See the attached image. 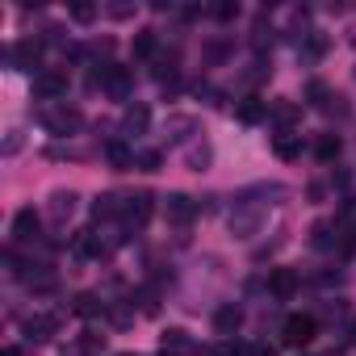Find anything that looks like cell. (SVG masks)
Instances as JSON below:
<instances>
[{"label":"cell","instance_id":"1","mask_svg":"<svg viewBox=\"0 0 356 356\" xmlns=\"http://www.w3.org/2000/svg\"><path fill=\"white\" fill-rule=\"evenodd\" d=\"M38 122H42L55 138H67V134H76V130L84 126V113H80L76 105H47V109L38 113Z\"/></svg>","mask_w":356,"mask_h":356},{"label":"cell","instance_id":"2","mask_svg":"<svg viewBox=\"0 0 356 356\" xmlns=\"http://www.w3.org/2000/svg\"><path fill=\"white\" fill-rule=\"evenodd\" d=\"M314 335H318V318H314V314H289L285 327H281V339H285L289 348H306Z\"/></svg>","mask_w":356,"mask_h":356},{"label":"cell","instance_id":"3","mask_svg":"<svg viewBox=\"0 0 356 356\" xmlns=\"http://www.w3.org/2000/svg\"><path fill=\"white\" fill-rule=\"evenodd\" d=\"M163 218L176 222V227H189V222L197 218V202H193L189 193H168V197H163Z\"/></svg>","mask_w":356,"mask_h":356},{"label":"cell","instance_id":"4","mask_svg":"<svg viewBox=\"0 0 356 356\" xmlns=\"http://www.w3.org/2000/svg\"><path fill=\"white\" fill-rule=\"evenodd\" d=\"M101 88H105L109 97L126 101V97L134 92V76H130V67H113V63H105V67H101Z\"/></svg>","mask_w":356,"mask_h":356},{"label":"cell","instance_id":"5","mask_svg":"<svg viewBox=\"0 0 356 356\" xmlns=\"http://www.w3.org/2000/svg\"><path fill=\"white\" fill-rule=\"evenodd\" d=\"M151 193H130L126 197V206H122V222H126V231H138V227H147V218H151Z\"/></svg>","mask_w":356,"mask_h":356},{"label":"cell","instance_id":"6","mask_svg":"<svg viewBox=\"0 0 356 356\" xmlns=\"http://www.w3.org/2000/svg\"><path fill=\"white\" fill-rule=\"evenodd\" d=\"M63 92H67V76H63V72H38V76H34V97H38V101H51V105H55Z\"/></svg>","mask_w":356,"mask_h":356},{"label":"cell","instance_id":"7","mask_svg":"<svg viewBox=\"0 0 356 356\" xmlns=\"http://www.w3.org/2000/svg\"><path fill=\"white\" fill-rule=\"evenodd\" d=\"M38 59H42V42H34V38H26V42L9 47V63H13L17 72H34V67H38Z\"/></svg>","mask_w":356,"mask_h":356},{"label":"cell","instance_id":"8","mask_svg":"<svg viewBox=\"0 0 356 356\" xmlns=\"http://www.w3.org/2000/svg\"><path fill=\"white\" fill-rule=\"evenodd\" d=\"M59 323H63V314H34V318H26V339L47 343V339L59 331Z\"/></svg>","mask_w":356,"mask_h":356},{"label":"cell","instance_id":"9","mask_svg":"<svg viewBox=\"0 0 356 356\" xmlns=\"http://www.w3.org/2000/svg\"><path fill=\"white\" fill-rule=\"evenodd\" d=\"M38 227H42V218H38L30 206L13 214V239H17V243H34V239H38Z\"/></svg>","mask_w":356,"mask_h":356},{"label":"cell","instance_id":"10","mask_svg":"<svg viewBox=\"0 0 356 356\" xmlns=\"http://www.w3.org/2000/svg\"><path fill=\"white\" fill-rule=\"evenodd\" d=\"M239 327H243V310L235 306V302H227V306H218L214 310V331L227 339V335H239Z\"/></svg>","mask_w":356,"mask_h":356},{"label":"cell","instance_id":"11","mask_svg":"<svg viewBox=\"0 0 356 356\" xmlns=\"http://www.w3.org/2000/svg\"><path fill=\"white\" fill-rule=\"evenodd\" d=\"M268 293L281 298V302H289V298L298 293V273H293V268H273V277H268Z\"/></svg>","mask_w":356,"mask_h":356},{"label":"cell","instance_id":"12","mask_svg":"<svg viewBox=\"0 0 356 356\" xmlns=\"http://www.w3.org/2000/svg\"><path fill=\"white\" fill-rule=\"evenodd\" d=\"M268 118L281 126V134H289V126L302 122V109H298L293 101H273V105H268Z\"/></svg>","mask_w":356,"mask_h":356},{"label":"cell","instance_id":"13","mask_svg":"<svg viewBox=\"0 0 356 356\" xmlns=\"http://www.w3.org/2000/svg\"><path fill=\"white\" fill-rule=\"evenodd\" d=\"M298 55H302V63H318V59L327 55V38H323L318 30L302 34V42H298Z\"/></svg>","mask_w":356,"mask_h":356},{"label":"cell","instance_id":"14","mask_svg":"<svg viewBox=\"0 0 356 356\" xmlns=\"http://www.w3.org/2000/svg\"><path fill=\"white\" fill-rule=\"evenodd\" d=\"M235 118H239L243 126H260V122L268 118V101H260V97H248V101H239Z\"/></svg>","mask_w":356,"mask_h":356},{"label":"cell","instance_id":"15","mask_svg":"<svg viewBox=\"0 0 356 356\" xmlns=\"http://www.w3.org/2000/svg\"><path fill=\"white\" fill-rule=\"evenodd\" d=\"M151 126V109L147 105H126L122 113V134H143Z\"/></svg>","mask_w":356,"mask_h":356},{"label":"cell","instance_id":"16","mask_svg":"<svg viewBox=\"0 0 356 356\" xmlns=\"http://www.w3.org/2000/svg\"><path fill=\"white\" fill-rule=\"evenodd\" d=\"M335 243H339V227H335V222H314V227H310V248L327 252V248H335Z\"/></svg>","mask_w":356,"mask_h":356},{"label":"cell","instance_id":"17","mask_svg":"<svg viewBox=\"0 0 356 356\" xmlns=\"http://www.w3.org/2000/svg\"><path fill=\"white\" fill-rule=\"evenodd\" d=\"M72 314H80V318H101V314H105V302H101L97 293H76V298H72Z\"/></svg>","mask_w":356,"mask_h":356},{"label":"cell","instance_id":"18","mask_svg":"<svg viewBox=\"0 0 356 356\" xmlns=\"http://www.w3.org/2000/svg\"><path fill=\"white\" fill-rule=\"evenodd\" d=\"M159 348H163V356H176V352H189L193 343H189V331L168 327V331H163V339H159Z\"/></svg>","mask_w":356,"mask_h":356},{"label":"cell","instance_id":"19","mask_svg":"<svg viewBox=\"0 0 356 356\" xmlns=\"http://www.w3.org/2000/svg\"><path fill=\"white\" fill-rule=\"evenodd\" d=\"M47 214H51L55 222H67V218L76 214V193H51V206H47Z\"/></svg>","mask_w":356,"mask_h":356},{"label":"cell","instance_id":"20","mask_svg":"<svg viewBox=\"0 0 356 356\" xmlns=\"http://www.w3.org/2000/svg\"><path fill=\"white\" fill-rule=\"evenodd\" d=\"M122 206H126V197H118V193H101V197L92 202V218H97V222H101V218H118Z\"/></svg>","mask_w":356,"mask_h":356},{"label":"cell","instance_id":"21","mask_svg":"<svg viewBox=\"0 0 356 356\" xmlns=\"http://www.w3.org/2000/svg\"><path fill=\"white\" fill-rule=\"evenodd\" d=\"M155 47H159V42H155V30H138L134 42H130V55H134V59H155Z\"/></svg>","mask_w":356,"mask_h":356},{"label":"cell","instance_id":"22","mask_svg":"<svg viewBox=\"0 0 356 356\" xmlns=\"http://www.w3.org/2000/svg\"><path fill=\"white\" fill-rule=\"evenodd\" d=\"M273 151H277V159H298L302 155V134H277Z\"/></svg>","mask_w":356,"mask_h":356},{"label":"cell","instance_id":"23","mask_svg":"<svg viewBox=\"0 0 356 356\" xmlns=\"http://www.w3.org/2000/svg\"><path fill=\"white\" fill-rule=\"evenodd\" d=\"M105 155H109V163H113V168H134V159H138V155H134L122 138H113V143L105 147Z\"/></svg>","mask_w":356,"mask_h":356},{"label":"cell","instance_id":"24","mask_svg":"<svg viewBox=\"0 0 356 356\" xmlns=\"http://www.w3.org/2000/svg\"><path fill=\"white\" fill-rule=\"evenodd\" d=\"M339 151H343V143H339V134H323V138L314 143V155H318L323 163H331V159H339Z\"/></svg>","mask_w":356,"mask_h":356},{"label":"cell","instance_id":"25","mask_svg":"<svg viewBox=\"0 0 356 356\" xmlns=\"http://www.w3.org/2000/svg\"><path fill=\"white\" fill-rule=\"evenodd\" d=\"M189 130H197V122H193V118H168V138H172V143L189 138Z\"/></svg>","mask_w":356,"mask_h":356},{"label":"cell","instance_id":"26","mask_svg":"<svg viewBox=\"0 0 356 356\" xmlns=\"http://www.w3.org/2000/svg\"><path fill=\"white\" fill-rule=\"evenodd\" d=\"M335 227L339 231H356V197H343V206L335 214Z\"/></svg>","mask_w":356,"mask_h":356},{"label":"cell","instance_id":"27","mask_svg":"<svg viewBox=\"0 0 356 356\" xmlns=\"http://www.w3.org/2000/svg\"><path fill=\"white\" fill-rule=\"evenodd\" d=\"M185 163H189L193 172H202V168L210 163V147H206V143H197V147H189V155H185Z\"/></svg>","mask_w":356,"mask_h":356},{"label":"cell","instance_id":"28","mask_svg":"<svg viewBox=\"0 0 356 356\" xmlns=\"http://www.w3.org/2000/svg\"><path fill=\"white\" fill-rule=\"evenodd\" d=\"M248 352H252V348H248V343H239V339H231V335H227V339H218V348H214V356H248Z\"/></svg>","mask_w":356,"mask_h":356},{"label":"cell","instance_id":"29","mask_svg":"<svg viewBox=\"0 0 356 356\" xmlns=\"http://www.w3.org/2000/svg\"><path fill=\"white\" fill-rule=\"evenodd\" d=\"M306 97H310V105H318V109H323V105H327V97H331V88H327L323 80H310V84H306Z\"/></svg>","mask_w":356,"mask_h":356},{"label":"cell","instance_id":"30","mask_svg":"<svg viewBox=\"0 0 356 356\" xmlns=\"http://www.w3.org/2000/svg\"><path fill=\"white\" fill-rule=\"evenodd\" d=\"M159 163H163V155H159V151H138V159H134V168H138V172H159Z\"/></svg>","mask_w":356,"mask_h":356},{"label":"cell","instance_id":"31","mask_svg":"<svg viewBox=\"0 0 356 356\" xmlns=\"http://www.w3.org/2000/svg\"><path fill=\"white\" fill-rule=\"evenodd\" d=\"M323 113H331V118H348V101H343L339 92H331L327 105H323Z\"/></svg>","mask_w":356,"mask_h":356},{"label":"cell","instance_id":"32","mask_svg":"<svg viewBox=\"0 0 356 356\" xmlns=\"http://www.w3.org/2000/svg\"><path fill=\"white\" fill-rule=\"evenodd\" d=\"M97 17V9L92 5H72V22H80V26H88Z\"/></svg>","mask_w":356,"mask_h":356},{"label":"cell","instance_id":"33","mask_svg":"<svg viewBox=\"0 0 356 356\" xmlns=\"http://www.w3.org/2000/svg\"><path fill=\"white\" fill-rule=\"evenodd\" d=\"M214 13H218V17H222V22H231V17H239V5H218V9H214Z\"/></svg>","mask_w":356,"mask_h":356},{"label":"cell","instance_id":"34","mask_svg":"<svg viewBox=\"0 0 356 356\" xmlns=\"http://www.w3.org/2000/svg\"><path fill=\"white\" fill-rule=\"evenodd\" d=\"M17 147H22V134H17V130H9V138H5V155H13Z\"/></svg>","mask_w":356,"mask_h":356},{"label":"cell","instance_id":"35","mask_svg":"<svg viewBox=\"0 0 356 356\" xmlns=\"http://www.w3.org/2000/svg\"><path fill=\"white\" fill-rule=\"evenodd\" d=\"M248 356H277V348H273V343H252Z\"/></svg>","mask_w":356,"mask_h":356},{"label":"cell","instance_id":"36","mask_svg":"<svg viewBox=\"0 0 356 356\" xmlns=\"http://www.w3.org/2000/svg\"><path fill=\"white\" fill-rule=\"evenodd\" d=\"M348 343H352V348H356V318H352V323H348Z\"/></svg>","mask_w":356,"mask_h":356},{"label":"cell","instance_id":"37","mask_svg":"<svg viewBox=\"0 0 356 356\" xmlns=\"http://www.w3.org/2000/svg\"><path fill=\"white\" fill-rule=\"evenodd\" d=\"M0 356H22V352H17V348H5V352H0Z\"/></svg>","mask_w":356,"mask_h":356},{"label":"cell","instance_id":"38","mask_svg":"<svg viewBox=\"0 0 356 356\" xmlns=\"http://www.w3.org/2000/svg\"><path fill=\"white\" fill-rule=\"evenodd\" d=\"M122 356H134V352H122Z\"/></svg>","mask_w":356,"mask_h":356}]
</instances>
